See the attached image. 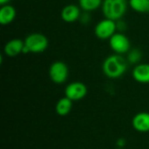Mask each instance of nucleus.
<instances>
[{
  "label": "nucleus",
  "mask_w": 149,
  "mask_h": 149,
  "mask_svg": "<svg viewBox=\"0 0 149 149\" xmlns=\"http://www.w3.org/2000/svg\"><path fill=\"white\" fill-rule=\"evenodd\" d=\"M128 5L127 0H103L101 10L106 18L118 21L124 17Z\"/></svg>",
  "instance_id": "2"
},
{
  "label": "nucleus",
  "mask_w": 149,
  "mask_h": 149,
  "mask_svg": "<svg viewBox=\"0 0 149 149\" xmlns=\"http://www.w3.org/2000/svg\"><path fill=\"white\" fill-rule=\"evenodd\" d=\"M142 58V53L140 50L138 49H131L127 52V61L129 64L133 65H138L140 64L141 60Z\"/></svg>",
  "instance_id": "16"
},
{
  "label": "nucleus",
  "mask_w": 149,
  "mask_h": 149,
  "mask_svg": "<svg viewBox=\"0 0 149 149\" xmlns=\"http://www.w3.org/2000/svg\"><path fill=\"white\" fill-rule=\"evenodd\" d=\"M80 10L81 9L79 6L73 3L65 5V7H63L60 13L62 20L65 23H70V24L78 21L81 15Z\"/></svg>",
  "instance_id": "8"
},
{
  "label": "nucleus",
  "mask_w": 149,
  "mask_h": 149,
  "mask_svg": "<svg viewBox=\"0 0 149 149\" xmlns=\"http://www.w3.org/2000/svg\"><path fill=\"white\" fill-rule=\"evenodd\" d=\"M116 31H117L116 21L105 17L95 25L94 34L98 38L106 40V39H110L111 37L116 33Z\"/></svg>",
  "instance_id": "4"
},
{
  "label": "nucleus",
  "mask_w": 149,
  "mask_h": 149,
  "mask_svg": "<svg viewBox=\"0 0 149 149\" xmlns=\"http://www.w3.org/2000/svg\"><path fill=\"white\" fill-rule=\"evenodd\" d=\"M133 78L141 84L149 83V64L140 63L135 65L133 70Z\"/></svg>",
  "instance_id": "10"
},
{
  "label": "nucleus",
  "mask_w": 149,
  "mask_h": 149,
  "mask_svg": "<svg viewBox=\"0 0 149 149\" xmlns=\"http://www.w3.org/2000/svg\"><path fill=\"white\" fill-rule=\"evenodd\" d=\"M24 46V41L20 38H12L6 42L3 46V52L7 57L14 58L22 53Z\"/></svg>",
  "instance_id": "9"
},
{
  "label": "nucleus",
  "mask_w": 149,
  "mask_h": 149,
  "mask_svg": "<svg viewBox=\"0 0 149 149\" xmlns=\"http://www.w3.org/2000/svg\"><path fill=\"white\" fill-rule=\"evenodd\" d=\"M86 93H87L86 86L84 83L79 82V81L70 83L65 87V97H67L72 101L82 100L83 98L86 97Z\"/></svg>",
  "instance_id": "7"
},
{
  "label": "nucleus",
  "mask_w": 149,
  "mask_h": 149,
  "mask_svg": "<svg viewBox=\"0 0 149 149\" xmlns=\"http://www.w3.org/2000/svg\"><path fill=\"white\" fill-rule=\"evenodd\" d=\"M127 69V61L120 54L108 56L102 64L103 73L109 79L120 78Z\"/></svg>",
  "instance_id": "1"
},
{
  "label": "nucleus",
  "mask_w": 149,
  "mask_h": 149,
  "mask_svg": "<svg viewBox=\"0 0 149 149\" xmlns=\"http://www.w3.org/2000/svg\"><path fill=\"white\" fill-rule=\"evenodd\" d=\"M10 2V0H0V4H1V5L8 4Z\"/></svg>",
  "instance_id": "20"
},
{
  "label": "nucleus",
  "mask_w": 149,
  "mask_h": 149,
  "mask_svg": "<svg viewBox=\"0 0 149 149\" xmlns=\"http://www.w3.org/2000/svg\"><path fill=\"white\" fill-rule=\"evenodd\" d=\"M79 22H80L81 24H87L90 22V20H91V17H90L89 12L85 11L84 13H81L80 17H79Z\"/></svg>",
  "instance_id": "17"
},
{
  "label": "nucleus",
  "mask_w": 149,
  "mask_h": 149,
  "mask_svg": "<svg viewBox=\"0 0 149 149\" xmlns=\"http://www.w3.org/2000/svg\"><path fill=\"white\" fill-rule=\"evenodd\" d=\"M72 107V100L68 99L67 97L61 98L56 104V113L59 116L67 115Z\"/></svg>",
  "instance_id": "13"
},
{
  "label": "nucleus",
  "mask_w": 149,
  "mask_h": 149,
  "mask_svg": "<svg viewBox=\"0 0 149 149\" xmlns=\"http://www.w3.org/2000/svg\"><path fill=\"white\" fill-rule=\"evenodd\" d=\"M117 146L119 148H123L126 146V141L124 139H119L117 141Z\"/></svg>",
  "instance_id": "19"
},
{
  "label": "nucleus",
  "mask_w": 149,
  "mask_h": 149,
  "mask_svg": "<svg viewBox=\"0 0 149 149\" xmlns=\"http://www.w3.org/2000/svg\"><path fill=\"white\" fill-rule=\"evenodd\" d=\"M134 128L141 133H146L149 131V113H137L132 121Z\"/></svg>",
  "instance_id": "11"
},
{
  "label": "nucleus",
  "mask_w": 149,
  "mask_h": 149,
  "mask_svg": "<svg viewBox=\"0 0 149 149\" xmlns=\"http://www.w3.org/2000/svg\"><path fill=\"white\" fill-rule=\"evenodd\" d=\"M110 48L116 54H125L131 50V44L128 38L122 32H116L109 39Z\"/></svg>",
  "instance_id": "5"
},
{
  "label": "nucleus",
  "mask_w": 149,
  "mask_h": 149,
  "mask_svg": "<svg viewBox=\"0 0 149 149\" xmlns=\"http://www.w3.org/2000/svg\"><path fill=\"white\" fill-rule=\"evenodd\" d=\"M69 74V70L65 63L63 61L53 62L49 68V76L52 81L60 85L66 81Z\"/></svg>",
  "instance_id": "6"
},
{
  "label": "nucleus",
  "mask_w": 149,
  "mask_h": 149,
  "mask_svg": "<svg viewBox=\"0 0 149 149\" xmlns=\"http://www.w3.org/2000/svg\"><path fill=\"white\" fill-rule=\"evenodd\" d=\"M24 41L25 46H27L30 52L32 53H41L45 52L49 45L48 38L44 34L38 32L29 34Z\"/></svg>",
  "instance_id": "3"
},
{
  "label": "nucleus",
  "mask_w": 149,
  "mask_h": 149,
  "mask_svg": "<svg viewBox=\"0 0 149 149\" xmlns=\"http://www.w3.org/2000/svg\"><path fill=\"white\" fill-rule=\"evenodd\" d=\"M116 25H117V30H119L120 31H122L127 29V24L120 19L116 21Z\"/></svg>",
  "instance_id": "18"
},
{
  "label": "nucleus",
  "mask_w": 149,
  "mask_h": 149,
  "mask_svg": "<svg viewBox=\"0 0 149 149\" xmlns=\"http://www.w3.org/2000/svg\"><path fill=\"white\" fill-rule=\"evenodd\" d=\"M17 16V10L14 6L10 4L2 5L0 9V24L2 25H8L11 24Z\"/></svg>",
  "instance_id": "12"
},
{
  "label": "nucleus",
  "mask_w": 149,
  "mask_h": 149,
  "mask_svg": "<svg viewBox=\"0 0 149 149\" xmlns=\"http://www.w3.org/2000/svg\"><path fill=\"white\" fill-rule=\"evenodd\" d=\"M128 4L132 10L138 13L149 12V0H128Z\"/></svg>",
  "instance_id": "15"
},
{
  "label": "nucleus",
  "mask_w": 149,
  "mask_h": 149,
  "mask_svg": "<svg viewBox=\"0 0 149 149\" xmlns=\"http://www.w3.org/2000/svg\"><path fill=\"white\" fill-rule=\"evenodd\" d=\"M102 3L103 0H79V6L84 11L91 12L101 7Z\"/></svg>",
  "instance_id": "14"
}]
</instances>
